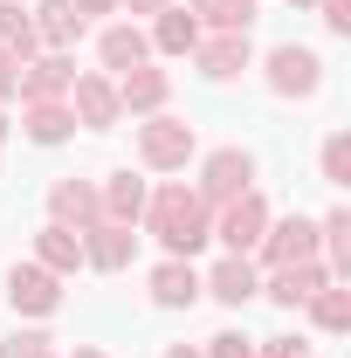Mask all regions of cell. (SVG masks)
Wrapping results in <instances>:
<instances>
[{"label": "cell", "mask_w": 351, "mask_h": 358, "mask_svg": "<svg viewBox=\"0 0 351 358\" xmlns=\"http://www.w3.org/2000/svg\"><path fill=\"white\" fill-rule=\"evenodd\" d=\"M152 234L186 262V255L207 241V200L186 193V186H159V200H152Z\"/></svg>", "instance_id": "obj_1"}, {"label": "cell", "mask_w": 351, "mask_h": 358, "mask_svg": "<svg viewBox=\"0 0 351 358\" xmlns=\"http://www.w3.org/2000/svg\"><path fill=\"white\" fill-rule=\"evenodd\" d=\"M268 90H275V96H317V90H324V62H317V48L282 42L275 55H268Z\"/></svg>", "instance_id": "obj_2"}, {"label": "cell", "mask_w": 351, "mask_h": 358, "mask_svg": "<svg viewBox=\"0 0 351 358\" xmlns=\"http://www.w3.org/2000/svg\"><path fill=\"white\" fill-rule=\"evenodd\" d=\"M7 303L21 317H48L55 303H62V289H55V275H48L42 262H14L7 268Z\"/></svg>", "instance_id": "obj_3"}, {"label": "cell", "mask_w": 351, "mask_h": 358, "mask_svg": "<svg viewBox=\"0 0 351 358\" xmlns=\"http://www.w3.org/2000/svg\"><path fill=\"white\" fill-rule=\"evenodd\" d=\"M117 110H124V103H117V90L103 83V76H76V83H69V117H76V124L110 131V124H117Z\"/></svg>", "instance_id": "obj_4"}, {"label": "cell", "mask_w": 351, "mask_h": 358, "mask_svg": "<svg viewBox=\"0 0 351 358\" xmlns=\"http://www.w3.org/2000/svg\"><path fill=\"white\" fill-rule=\"evenodd\" d=\"M248 179H255V159L248 152H214L207 173H200V200H241Z\"/></svg>", "instance_id": "obj_5"}, {"label": "cell", "mask_w": 351, "mask_h": 358, "mask_svg": "<svg viewBox=\"0 0 351 358\" xmlns=\"http://www.w3.org/2000/svg\"><path fill=\"white\" fill-rule=\"evenodd\" d=\"M268 227V207L255 193H241V200H227V214H220V241H227V255H248L255 241H262Z\"/></svg>", "instance_id": "obj_6"}, {"label": "cell", "mask_w": 351, "mask_h": 358, "mask_svg": "<svg viewBox=\"0 0 351 358\" xmlns=\"http://www.w3.org/2000/svg\"><path fill=\"white\" fill-rule=\"evenodd\" d=\"M138 152H145V166H186V152H193V124L152 117V124L138 131Z\"/></svg>", "instance_id": "obj_7"}, {"label": "cell", "mask_w": 351, "mask_h": 358, "mask_svg": "<svg viewBox=\"0 0 351 358\" xmlns=\"http://www.w3.org/2000/svg\"><path fill=\"white\" fill-rule=\"evenodd\" d=\"M268 268H289V262H310V255H317V227L303 221V214H296V221H275L268 227Z\"/></svg>", "instance_id": "obj_8"}, {"label": "cell", "mask_w": 351, "mask_h": 358, "mask_svg": "<svg viewBox=\"0 0 351 358\" xmlns=\"http://www.w3.org/2000/svg\"><path fill=\"white\" fill-rule=\"evenodd\" d=\"M200 289H214L220 303H234V310H241L248 296H262V282H255V262H248V255H227V262H220Z\"/></svg>", "instance_id": "obj_9"}, {"label": "cell", "mask_w": 351, "mask_h": 358, "mask_svg": "<svg viewBox=\"0 0 351 358\" xmlns=\"http://www.w3.org/2000/svg\"><path fill=\"white\" fill-rule=\"evenodd\" d=\"M317 289H324V268H317V262H289V268H275V275H268V303H282V310L310 303Z\"/></svg>", "instance_id": "obj_10"}, {"label": "cell", "mask_w": 351, "mask_h": 358, "mask_svg": "<svg viewBox=\"0 0 351 358\" xmlns=\"http://www.w3.org/2000/svg\"><path fill=\"white\" fill-rule=\"evenodd\" d=\"M131 227H117V221H96L89 227V241H83V262H96V268H124L131 262Z\"/></svg>", "instance_id": "obj_11"}, {"label": "cell", "mask_w": 351, "mask_h": 358, "mask_svg": "<svg viewBox=\"0 0 351 358\" xmlns=\"http://www.w3.org/2000/svg\"><path fill=\"white\" fill-rule=\"evenodd\" d=\"M48 207H55V227H69V221H103V207H96V186H83V179H62L55 193H48Z\"/></svg>", "instance_id": "obj_12"}, {"label": "cell", "mask_w": 351, "mask_h": 358, "mask_svg": "<svg viewBox=\"0 0 351 358\" xmlns=\"http://www.w3.org/2000/svg\"><path fill=\"white\" fill-rule=\"evenodd\" d=\"M96 207H103V221H117V227H131L138 214H145V179H131V173H117L103 193H96Z\"/></svg>", "instance_id": "obj_13"}, {"label": "cell", "mask_w": 351, "mask_h": 358, "mask_svg": "<svg viewBox=\"0 0 351 358\" xmlns=\"http://www.w3.org/2000/svg\"><path fill=\"white\" fill-rule=\"evenodd\" d=\"M69 83H76V62H69V55H48V62H35V69H28L21 96H28V103H55Z\"/></svg>", "instance_id": "obj_14"}, {"label": "cell", "mask_w": 351, "mask_h": 358, "mask_svg": "<svg viewBox=\"0 0 351 358\" xmlns=\"http://www.w3.org/2000/svg\"><path fill=\"white\" fill-rule=\"evenodd\" d=\"M200 69H207L214 83L241 76V69H248V35H214V42L200 48Z\"/></svg>", "instance_id": "obj_15"}, {"label": "cell", "mask_w": 351, "mask_h": 358, "mask_svg": "<svg viewBox=\"0 0 351 358\" xmlns=\"http://www.w3.org/2000/svg\"><path fill=\"white\" fill-rule=\"evenodd\" d=\"M152 296L166 303V310H179V303H193L200 296V275H193V262H159V275H152Z\"/></svg>", "instance_id": "obj_16"}, {"label": "cell", "mask_w": 351, "mask_h": 358, "mask_svg": "<svg viewBox=\"0 0 351 358\" xmlns=\"http://www.w3.org/2000/svg\"><path fill=\"white\" fill-rule=\"evenodd\" d=\"M35 14H42V21H35V35H42V42H55V48H69L76 35H83V14H76V0H42Z\"/></svg>", "instance_id": "obj_17"}, {"label": "cell", "mask_w": 351, "mask_h": 358, "mask_svg": "<svg viewBox=\"0 0 351 358\" xmlns=\"http://www.w3.org/2000/svg\"><path fill=\"white\" fill-rule=\"evenodd\" d=\"M166 76H159V69H145V62H138V69H124V83H117V103H131V110H159V103H166Z\"/></svg>", "instance_id": "obj_18"}, {"label": "cell", "mask_w": 351, "mask_h": 358, "mask_svg": "<svg viewBox=\"0 0 351 358\" xmlns=\"http://www.w3.org/2000/svg\"><path fill=\"white\" fill-rule=\"evenodd\" d=\"M35 255H42L48 275H69V268L83 262V241L69 234V227H42V241H35Z\"/></svg>", "instance_id": "obj_19"}, {"label": "cell", "mask_w": 351, "mask_h": 358, "mask_svg": "<svg viewBox=\"0 0 351 358\" xmlns=\"http://www.w3.org/2000/svg\"><path fill=\"white\" fill-rule=\"evenodd\" d=\"M69 131H76V117H69L62 103H28V138H35V145H62Z\"/></svg>", "instance_id": "obj_20"}, {"label": "cell", "mask_w": 351, "mask_h": 358, "mask_svg": "<svg viewBox=\"0 0 351 358\" xmlns=\"http://www.w3.org/2000/svg\"><path fill=\"white\" fill-rule=\"evenodd\" d=\"M145 35H138V28H110V35H103V69H117V76H124V69H138V62H145Z\"/></svg>", "instance_id": "obj_21"}, {"label": "cell", "mask_w": 351, "mask_h": 358, "mask_svg": "<svg viewBox=\"0 0 351 358\" xmlns=\"http://www.w3.org/2000/svg\"><path fill=\"white\" fill-rule=\"evenodd\" d=\"M193 14H207L220 35H248V21H255V0H193Z\"/></svg>", "instance_id": "obj_22"}, {"label": "cell", "mask_w": 351, "mask_h": 358, "mask_svg": "<svg viewBox=\"0 0 351 358\" xmlns=\"http://www.w3.org/2000/svg\"><path fill=\"white\" fill-rule=\"evenodd\" d=\"M193 42H200V21H193L186 7H166V14H159V48H166V55H186Z\"/></svg>", "instance_id": "obj_23"}, {"label": "cell", "mask_w": 351, "mask_h": 358, "mask_svg": "<svg viewBox=\"0 0 351 358\" xmlns=\"http://www.w3.org/2000/svg\"><path fill=\"white\" fill-rule=\"evenodd\" d=\"M310 317H317L324 331H345L351 324V289H317V296H310Z\"/></svg>", "instance_id": "obj_24"}, {"label": "cell", "mask_w": 351, "mask_h": 358, "mask_svg": "<svg viewBox=\"0 0 351 358\" xmlns=\"http://www.w3.org/2000/svg\"><path fill=\"white\" fill-rule=\"evenodd\" d=\"M0 42L14 48V55H28V48H35V21H28L14 0H0Z\"/></svg>", "instance_id": "obj_25"}, {"label": "cell", "mask_w": 351, "mask_h": 358, "mask_svg": "<svg viewBox=\"0 0 351 358\" xmlns=\"http://www.w3.org/2000/svg\"><path fill=\"white\" fill-rule=\"evenodd\" d=\"M324 179H331V186H351V138L345 131L324 145Z\"/></svg>", "instance_id": "obj_26"}, {"label": "cell", "mask_w": 351, "mask_h": 358, "mask_svg": "<svg viewBox=\"0 0 351 358\" xmlns=\"http://www.w3.org/2000/svg\"><path fill=\"white\" fill-rule=\"evenodd\" d=\"M317 234H324V241L338 248V275H345V268H351V214H345V207H338V214H331V221L317 227Z\"/></svg>", "instance_id": "obj_27"}, {"label": "cell", "mask_w": 351, "mask_h": 358, "mask_svg": "<svg viewBox=\"0 0 351 358\" xmlns=\"http://www.w3.org/2000/svg\"><path fill=\"white\" fill-rule=\"evenodd\" d=\"M207 358H255V345L234 338V331H220V338H207Z\"/></svg>", "instance_id": "obj_28"}, {"label": "cell", "mask_w": 351, "mask_h": 358, "mask_svg": "<svg viewBox=\"0 0 351 358\" xmlns=\"http://www.w3.org/2000/svg\"><path fill=\"white\" fill-rule=\"evenodd\" d=\"M324 21H331V35H351V0H324Z\"/></svg>", "instance_id": "obj_29"}, {"label": "cell", "mask_w": 351, "mask_h": 358, "mask_svg": "<svg viewBox=\"0 0 351 358\" xmlns=\"http://www.w3.org/2000/svg\"><path fill=\"white\" fill-rule=\"evenodd\" d=\"M262 345H268L262 358H296V345H289V338H262Z\"/></svg>", "instance_id": "obj_30"}, {"label": "cell", "mask_w": 351, "mask_h": 358, "mask_svg": "<svg viewBox=\"0 0 351 358\" xmlns=\"http://www.w3.org/2000/svg\"><path fill=\"white\" fill-rule=\"evenodd\" d=\"M117 0H76V14H110Z\"/></svg>", "instance_id": "obj_31"}, {"label": "cell", "mask_w": 351, "mask_h": 358, "mask_svg": "<svg viewBox=\"0 0 351 358\" xmlns=\"http://www.w3.org/2000/svg\"><path fill=\"white\" fill-rule=\"evenodd\" d=\"M159 7H166V0H131V14H159Z\"/></svg>", "instance_id": "obj_32"}, {"label": "cell", "mask_w": 351, "mask_h": 358, "mask_svg": "<svg viewBox=\"0 0 351 358\" xmlns=\"http://www.w3.org/2000/svg\"><path fill=\"white\" fill-rule=\"evenodd\" d=\"M166 358H200V352H186V345H173V352H166Z\"/></svg>", "instance_id": "obj_33"}, {"label": "cell", "mask_w": 351, "mask_h": 358, "mask_svg": "<svg viewBox=\"0 0 351 358\" xmlns=\"http://www.w3.org/2000/svg\"><path fill=\"white\" fill-rule=\"evenodd\" d=\"M76 358H103V352H89V345H76Z\"/></svg>", "instance_id": "obj_34"}, {"label": "cell", "mask_w": 351, "mask_h": 358, "mask_svg": "<svg viewBox=\"0 0 351 358\" xmlns=\"http://www.w3.org/2000/svg\"><path fill=\"white\" fill-rule=\"evenodd\" d=\"M296 7H310V0H296Z\"/></svg>", "instance_id": "obj_35"}, {"label": "cell", "mask_w": 351, "mask_h": 358, "mask_svg": "<svg viewBox=\"0 0 351 358\" xmlns=\"http://www.w3.org/2000/svg\"><path fill=\"white\" fill-rule=\"evenodd\" d=\"M0 138H7V124H0Z\"/></svg>", "instance_id": "obj_36"}]
</instances>
